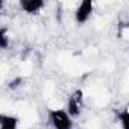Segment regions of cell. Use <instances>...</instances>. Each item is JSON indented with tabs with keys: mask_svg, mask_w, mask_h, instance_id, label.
I'll list each match as a JSON object with an SVG mask.
<instances>
[{
	"mask_svg": "<svg viewBox=\"0 0 129 129\" xmlns=\"http://www.w3.org/2000/svg\"><path fill=\"white\" fill-rule=\"evenodd\" d=\"M23 82H24V79H23L21 76H15L14 79H11V81L8 82V88H9V90H18V88L23 85Z\"/></svg>",
	"mask_w": 129,
	"mask_h": 129,
	"instance_id": "ba28073f",
	"label": "cell"
},
{
	"mask_svg": "<svg viewBox=\"0 0 129 129\" xmlns=\"http://www.w3.org/2000/svg\"><path fill=\"white\" fill-rule=\"evenodd\" d=\"M47 120L53 129H73L75 120L67 114L66 109H49Z\"/></svg>",
	"mask_w": 129,
	"mask_h": 129,
	"instance_id": "6da1fadb",
	"label": "cell"
},
{
	"mask_svg": "<svg viewBox=\"0 0 129 129\" xmlns=\"http://www.w3.org/2000/svg\"><path fill=\"white\" fill-rule=\"evenodd\" d=\"M94 12V3L93 0H82L75 9V20L78 24H85Z\"/></svg>",
	"mask_w": 129,
	"mask_h": 129,
	"instance_id": "3957f363",
	"label": "cell"
},
{
	"mask_svg": "<svg viewBox=\"0 0 129 129\" xmlns=\"http://www.w3.org/2000/svg\"><path fill=\"white\" fill-rule=\"evenodd\" d=\"M3 8H5V2H3V0H0V12H2Z\"/></svg>",
	"mask_w": 129,
	"mask_h": 129,
	"instance_id": "9c48e42d",
	"label": "cell"
},
{
	"mask_svg": "<svg viewBox=\"0 0 129 129\" xmlns=\"http://www.w3.org/2000/svg\"><path fill=\"white\" fill-rule=\"evenodd\" d=\"M20 9L26 14H38L44 6L46 2L44 0H20Z\"/></svg>",
	"mask_w": 129,
	"mask_h": 129,
	"instance_id": "277c9868",
	"label": "cell"
},
{
	"mask_svg": "<svg viewBox=\"0 0 129 129\" xmlns=\"http://www.w3.org/2000/svg\"><path fill=\"white\" fill-rule=\"evenodd\" d=\"M9 30L8 27H0V50H6L9 47Z\"/></svg>",
	"mask_w": 129,
	"mask_h": 129,
	"instance_id": "52a82bcc",
	"label": "cell"
},
{
	"mask_svg": "<svg viewBox=\"0 0 129 129\" xmlns=\"http://www.w3.org/2000/svg\"><path fill=\"white\" fill-rule=\"evenodd\" d=\"M84 109V91L82 90H75L70 97L67 99V106H66V111L67 114L75 120L81 115Z\"/></svg>",
	"mask_w": 129,
	"mask_h": 129,
	"instance_id": "7a4b0ae2",
	"label": "cell"
},
{
	"mask_svg": "<svg viewBox=\"0 0 129 129\" xmlns=\"http://www.w3.org/2000/svg\"><path fill=\"white\" fill-rule=\"evenodd\" d=\"M20 120L17 115L0 112V129H18Z\"/></svg>",
	"mask_w": 129,
	"mask_h": 129,
	"instance_id": "5b68a950",
	"label": "cell"
},
{
	"mask_svg": "<svg viewBox=\"0 0 129 129\" xmlns=\"http://www.w3.org/2000/svg\"><path fill=\"white\" fill-rule=\"evenodd\" d=\"M117 120H118L121 129H129V111H127V106L121 108L117 112Z\"/></svg>",
	"mask_w": 129,
	"mask_h": 129,
	"instance_id": "8992f818",
	"label": "cell"
}]
</instances>
